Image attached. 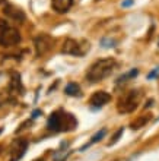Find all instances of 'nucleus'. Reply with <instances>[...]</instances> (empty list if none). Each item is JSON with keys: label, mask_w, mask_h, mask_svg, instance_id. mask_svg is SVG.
Segmentation results:
<instances>
[{"label": "nucleus", "mask_w": 159, "mask_h": 161, "mask_svg": "<svg viewBox=\"0 0 159 161\" xmlns=\"http://www.w3.org/2000/svg\"><path fill=\"white\" fill-rule=\"evenodd\" d=\"M117 66V62L111 57L108 59H101V60H96L95 63L91 64V68L88 69V72H86V78L88 80H91L92 84L95 82H99V80L105 79V78H108L113 70L115 69Z\"/></svg>", "instance_id": "1"}, {"label": "nucleus", "mask_w": 159, "mask_h": 161, "mask_svg": "<svg viewBox=\"0 0 159 161\" xmlns=\"http://www.w3.org/2000/svg\"><path fill=\"white\" fill-rule=\"evenodd\" d=\"M47 126H48L50 130H54V132H69V130H73L77 126V120L70 113L59 110V111H54L48 117Z\"/></svg>", "instance_id": "2"}, {"label": "nucleus", "mask_w": 159, "mask_h": 161, "mask_svg": "<svg viewBox=\"0 0 159 161\" xmlns=\"http://www.w3.org/2000/svg\"><path fill=\"white\" fill-rule=\"evenodd\" d=\"M21 41L19 31L12 26L8 21L0 19V46L2 47H13Z\"/></svg>", "instance_id": "3"}, {"label": "nucleus", "mask_w": 159, "mask_h": 161, "mask_svg": "<svg viewBox=\"0 0 159 161\" xmlns=\"http://www.w3.org/2000/svg\"><path fill=\"white\" fill-rule=\"evenodd\" d=\"M139 98H140V92L134 91V89L121 95L117 104L118 113H131V111H134L139 104Z\"/></svg>", "instance_id": "4"}, {"label": "nucleus", "mask_w": 159, "mask_h": 161, "mask_svg": "<svg viewBox=\"0 0 159 161\" xmlns=\"http://www.w3.org/2000/svg\"><path fill=\"white\" fill-rule=\"evenodd\" d=\"M28 149V141L24 138H18L10 145V161H18L25 155V151Z\"/></svg>", "instance_id": "5"}, {"label": "nucleus", "mask_w": 159, "mask_h": 161, "mask_svg": "<svg viewBox=\"0 0 159 161\" xmlns=\"http://www.w3.org/2000/svg\"><path fill=\"white\" fill-rule=\"evenodd\" d=\"M35 51H37V56H44L45 53L53 48V44H54V40L51 38L50 35L47 34H41L38 35L37 38H35Z\"/></svg>", "instance_id": "6"}, {"label": "nucleus", "mask_w": 159, "mask_h": 161, "mask_svg": "<svg viewBox=\"0 0 159 161\" xmlns=\"http://www.w3.org/2000/svg\"><path fill=\"white\" fill-rule=\"evenodd\" d=\"M61 53H63V54H70V56H83L85 50L82 48L79 41H76V40H73V38H67L66 41L63 42Z\"/></svg>", "instance_id": "7"}, {"label": "nucleus", "mask_w": 159, "mask_h": 161, "mask_svg": "<svg viewBox=\"0 0 159 161\" xmlns=\"http://www.w3.org/2000/svg\"><path fill=\"white\" fill-rule=\"evenodd\" d=\"M109 100H111V95H109L108 92H105V91H96V92L92 94L89 103H91L92 107H102V106H105Z\"/></svg>", "instance_id": "8"}, {"label": "nucleus", "mask_w": 159, "mask_h": 161, "mask_svg": "<svg viewBox=\"0 0 159 161\" xmlns=\"http://www.w3.org/2000/svg\"><path fill=\"white\" fill-rule=\"evenodd\" d=\"M4 15L9 16L10 19H13V21H18V22L25 21V13L22 12L21 9L12 6V4H6V6H4Z\"/></svg>", "instance_id": "9"}, {"label": "nucleus", "mask_w": 159, "mask_h": 161, "mask_svg": "<svg viewBox=\"0 0 159 161\" xmlns=\"http://www.w3.org/2000/svg\"><path fill=\"white\" fill-rule=\"evenodd\" d=\"M73 6V0H51V8L57 13H66Z\"/></svg>", "instance_id": "10"}, {"label": "nucleus", "mask_w": 159, "mask_h": 161, "mask_svg": "<svg viewBox=\"0 0 159 161\" xmlns=\"http://www.w3.org/2000/svg\"><path fill=\"white\" fill-rule=\"evenodd\" d=\"M149 122H151V114H142V116H139V117H136L133 122L130 123V127H131L133 130H137L140 127L146 126Z\"/></svg>", "instance_id": "11"}, {"label": "nucleus", "mask_w": 159, "mask_h": 161, "mask_svg": "<svg viewBox=\"0 0 159 161\" xmlns=\"http://www.w3.org/2000/svg\"><path fill=\"white\" fill-rule=\"evenodd\" d=\"M64 92L67 95H70V97H80L82 92H80V86L76 82H70V84L66 85V88H64Z\"/></svg>", "instance_id": "12"}, {"label": "nucleus", "mask_w": 159, "mask_h": 161, "mask_svg": "<svg viewBox=\"0 0 159 161\" xmlns=\"http://www.w3.org/2000/svg\"><path fill=\"white\" fill-rule=\"evenodd\" d=\"M105 133H107V129H101V130H98V132H96V133H95V135H93L92 138H91V141H89L88 144H86V145H83V147L80 148V151H85V149L88 148V147H91V145L96 144L98 141H101V139H102V138H104V136H105Z\"/></svg>", "instance_id": "13"}, {"label": "nucleus", "mask_w": 159, "mask_h": 161, "mask_svg": "<svg viewBox=\"0 0 159 161\" xmlns=\"http://www.w3.org/2000/svg\"><path fill=\"white\" fill-rule=\"evenodd\" d=\"M139 75V69H130L129 72H126V73H123L121 76L117 79V84H123V82H127V80H130V79H133V78H136Z\"/></svg>", "instance_id": "14"}, {"label": "nucleus", "mask_w": 159, "mask_h": 161, "mask_svg": "<svg viewBox=\"0 0 159 161\" xmlns=\"http://www.w3.org/2000/svg\"><path fill=\"white\" fill-rule=\"evenodd\" d=\"M123 133H124V129H123V127H120V129H118V130L115 132V133H114V136L111 138V141L108 142L109 147H111V145H114V144H117L118 141H120V138L123 136Z\"/></svg>", "instance_id": "15"}, {"label": "nucleus", "mask_w": 159, "mask_h": 161, "mask_svg": "<svg viewBox=\"0 0 159 161\" xmlns=\"http://www.w3.org/2000/svg\"><path fill=\"white\" fill-rule=\"evenodd\" d=\"M117 44L115 40H113L111 37H107V38H102L101 40V46L104 47V48H109V47H114Z\"/></svg>", "instance_id": "16"}, {"label": "nucleus", "mask_w": 159, "mask_h": 161, "mask_svg": "<svg viewBox=\"0 0 159 161\" xmlns=\"http://www.w3.org/2000/svg\"><path fill=\"white\" fill-rule=\"evenodd\" d=\"M155 76H159V68H156L155 70H152V72L147 75V78H149V79H153Z\"/></svg>", "instance_id": "17"}, {"label": "nucleus", "mask_w": 159, "mask_h": 161, "mask_svg": "<svg viewBox=\"0 0 159 161\" xmlns=\"http://www.w3.org/2000/svg\"><path fill=\"white\" fill-rule=\"evenodd\" d=\"M133 3H134V0H124V2L121 3V6L123 8H129V6H131Z\"/></svg>", "instance_id": "18"}, {"label": "nucleus", "mask_w": 159, "mask_h": 161, "mask_svg": "<svg viewBox=\"0 0 159 161\" xmlns=\"http://www.w3.org/2000/svg\"><path fill=\"white\" fill-rule=\"evenodd\" d=\"M40 114H41V110H34L32 111V119H37Z\"/></svg>", "instance_id": "19"}, {"label": "nucleus", "mask_w": 159, "mask_h": 161, "mask_svg": "<svg viewBox=\"0 0 159 161\" xmlns=\"http://www.w3.org/2000/svg\"><path fill=\"white\" fill-rule=\"evenodd\" d=\"M34 161H42V158H38V160H34Z\"/></svg>", "instance_id": "20"}, {"label": "nucleus", "mask_w": 159, "mask_h": 161, "mask_svg": "<svg viewBox=\"0 0 159 161\" xmlns=\"http://www.w3.org/2000/svg\"><path fill=\"white\" fill-rule=\"evenodd\" d=\"M2 149H3V147H2V145H0V153H2Z\"/></svg>", "instance_id": "21"}]
</instances>
